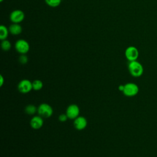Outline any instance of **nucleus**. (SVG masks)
<instances>
[{"instance_id": "14", "label": "nucleus", "mask_w": 157, "mask_h": 157, "mask_svg": "<svg viewBox=\"0 0 157 157\" xmlns=\"http://www.w3.org/2000/svg\"><path fill=\"white\" fill-rule=\"evenodd\" d=\"M32 84H33V90L35 91L40 90L44 86L43 82L39 79L34 80L33 82H32Z\"/></svg>"}, {"instance_id": "15", "label": "nucleus", "mask_w": 157, "mask_h": 157, "mask_svg": "<svg viewBox=\"0 0 157 157\" xmlns=\"http://www.w3.org/2000/svg\"><path fill=\"white\" fill-rule=\"evenodd\" d=\"M1 46V48L2 49V50H4L5 52H7V51H9L10 49L11 43L8 40L5 39V40H2Z\"/></svg>"}, {"instance_id": "1", "label": "nucleus", "mask_w": 157, "mask_h": 157, "mask_svg": "<svg viewBox=\"0 0 157 157\" xmlns=\"http://www.w3.org/2000/svg\"><path fill=\"white\" fill-rule=\"evenodd\" d=\"M128 69L129 74L134 77H140L144 73V67L142 64L137 60L129 61Z\"/></svg>"}, {"instance_id": "8", "label": "nucleus", "mask_w": 157, "mask_h": 157, "mask_svg": "<svg viewBox=\"0 0 157 157\" xmlns=\"http://www.w3.org/2000/svg\"><path fill=\"white\" fill-rule=\"evenodd\" d=\"M9 18L13 23H20L23 21L25 18V13L21 10H14L10 13Z\"/></svg>"}, {"instance_id": "9", "label": "nucleus", "mask_w": 157, "mask_h": 157, "mask_svg": "<svg viewBox=\"0 0 157 157\" xmlns=\"http://www.w3.org/2000/svg\"><path fill=\"white\" fill-rule=\"evenodd\" d=\"M88 122L84 117L78 116L74 120V126L78 131L83 130L87 126Z\"/></svg>"}, {"instance_id": "3", "label": "nucleus", "mask_w": 157, "mask_h": 157, "mask_svg": "<svg viewBox=\"0 0 157 157\" xmlns=\"http://www.w3.org/2000/svg\"><path fill=\"white\" fill-rule=\"evenodd\" d=\"M37 113L42 118H49L52 115L53 110L48 104L42 103L37 107Z\"/></svg>"}, {"instance_id": "13", "label": "nucleus", "mask_w": 157, "mask_h": 157, "mask_svg": "<svg viewBox=\"0 0 157 157\" xmlns=\"http://www.w3.org/2000/svg\"><path fill=\"white\" fill-rule=\"evenodd\" d=\"M25 112L26 114L32 115L37 112V107H36L33 104H28L25 107Z\"/></svg>"}, {"instance_id": "11", "label": "nucleus", "mask_w": 157, "mask_h": 157, "mask_svg": "<svg viewBox=\"0 0 157 157\" xmlns=\"http://www.w3.org/2000/svg\"><path fill=\"white\" fill-rule=\"evenodd\" d=\"M9 31L10 33L12 35H18L22 31V27L19 23H13L11 24L9 27Z\"/></svg>"}, {"instance_id": "18", "label": "nucleus", "mask_w": 157, "mask_h": 157, "mask_svg": "<svg viewBox=\"0 0 157 157\" xmlns=\"http://www.w3.org/2000/svg\"><path fill=\"white\" fill-rule=\"evenodd\" d=\"M68 119V117L66 113H61L58 117V120L61 122H65Z\"/></svg>"}, {"instance_id": "5", "label": "nucleus", "mask_w": 157, "mask_h": 157, "mask_svg": "<svg viewBox=\"0 0 157 157\" xmlns=\"http://www.w3.org/2000/svg\"><path fill=\"white\" fill-rule=\"evenodd\" d=\"M124 55L126 58L129 61H136L137 59L139 52L138 49L134 46H129L127 47L124 52Z\"/></svg>"}, {"instance_id": "7", "label": "nucleus", "mask_w": 157, "mask_h": 157, "mask_svg": "<svg viewBox=\"0 0 157 157\" xmlns=\"http://www.w3.org/2000/svg\"><path fill=\"white\" fill-rule=\"evenodd\" d=\"M66 114L67 115L68 118L74 120L79 116L80 108L77 104H71L67 107Z\"/></svg>"}, {"instance_id": "21", "label": "nucleus", "mask_w": 157, "mask_h": 157, "mask_svg": "<svg viewBox=\"0 0 157 157\" xmlns=\"http://www.w3.org/2000/svg\"><path fill=\"white\" fill-rule=\"evenodd\" d=\"M0 1H1V2H2V1H3V0H0Z\"/></svg>"}, {"instance_id": "12", "label": "nucleus", "mask_w": 157, "mask_h": 157, "mask_svg": "<svg viewBox=\"0 0 157 157\" xmlns=\"http://www.w3.org/2000/svg\"><path fill=\"white\" fill-rule=\"evenodd\" d=\"M9 32V29H7L4 25H1L0 26V39L1 40L6 39L8 36Z\"/></svg>"}, {"instance_id": "20", "label": "nucleus", "mask_w": 157, "mask_h": 157, "mask_svg": "<svg viewBox=\"0 0 157 157\" xmlns=\"http://www.w3.org/2000/svg\"><path fill=\"white\" fill-rule=\"evenodd\" d=\"M123 89H124V85H120L118 86V90H119V91L123 92Z\"/></svg>"}, {"instance_id": "10", "label": "nucleus", "mask_w": 157, "mask_h": 157, "mask_svg": "<svg viewBox=\"0 0 157 157\" xmlns=\"http://www.w3.org/2000/svg\"><path fill=\"white\" fill-rule=\"evenodd\" d=\"M44 124L43 118L40 115H36L32 117L30 120V126L34 129H39Z\"/></svg>"}, {"instance_id": "6", "label": "nucleus", "mask_w": 157, "mask_h": 157, "mask_svg": "<svg viewBox=\"0 0 157 157\" xmlns=\"http://www.w3.org/2000/svg\"><path fill=\"white\" fill-rule=\"evenodd\" d=\"M17 88L20 93L26 94L33 90V84L29 80L23 79L18 83Z\"/></svg>"}, {"instance_id": "16", "label": "nucleus", "mask_w": 157, "mask_h": 157, "mask_svg": "<svg viewBox=\"0 0 157 157\" xmlns=\"http://www.w3.org/2000/svg\"><path fill=\"white\" fill-rule=\"evenodd\" d=\"M45 2L50 7H56L60 5L61 0H45Z\"/></svg>"}, {"instance_id": "2", "label": "nucleus", "mask_w": 157, "mask_h": 157, "mask_svg": "<svg viewBox=\"0 0 157 157\" xmlns=\"http://www.w3.org/2000/svg\"><path fill=\"white\" fill-rule=\"evenodd\" d=\"M139 91L138 85L132 82H129L124 85L123 94L127 97H133L136 96Z\"/></svg>"}, {"instance_id": "19", "label": "nucleus", "mask_w": 157, "mask_h": 157, "mask_svg": "<svg viewBox=\"0 0 157 157\" xmlns=\"http://www.w3.org/2000/svg\"><path fill=\"white\" fill-rule=\"evenodd\" d=\"M4 83V77H3V76L2 75H0V85H1V86H2L3 85Z\"/></svg>"}, {"instance_id": "4", "label": "nucleus", "mask_w": 157, "mask_h": 157, "mask_svg": "<svg viewBox=\"0 0 157 157\" xmlns=\"http://www.w3.org/2000/svg\"><path fill=\"white\" fill-rule=\"evenodd\" d=\"M16 51L20 54H26L29 50V44L25 39H19L15 44Z\"/></svg>"}, {"instance_id": "17", "label": "nucleus", "mask_w": 157, "mask_h": 157, "mask_svg": "<svg viewBox=\"0 0 157 157\" xmlns=\"http://www.w3.org/2000/svg\"><path fill=\"white\" fill-rule=\"evenodd\" d=\"M18 61L19 62L22 64H25L28 63V58L27 57V56L25 55V54H21L19 58H18Z\"/></svg>"}]
</instances>
